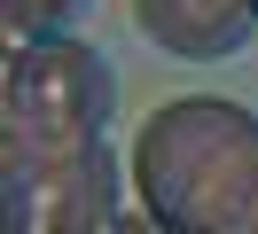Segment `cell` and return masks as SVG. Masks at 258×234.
<instances>
[{
    "label": "cell",
    "mask_w": 258,
    "mask_h": 234,
    "mask_svg": "<svg viewBox=\"0 0 258 234\" xmlns=\"http://www.w3.org/2000/svg\"><path fill=\"white\" fill-rule=\"evenodd\" d=\"M117 156L102 133L0 125V226L8 234H110L117 226Z\"/></svg>",
    "instance_id": "obj_2"
},
{
    "label": "cell",
    "mask_w": 258,
    "mask_h": 234,
    "mask_svg": "<svg viewBox=\"0 0 258 234\" xmlns=\"http://www.w3.org/2000/svg\"><path fill=\"white\" fill-rule=\"evenodd\" d=\"M133 180L180 234H258V117L219 94H180L141 125Z\"/></svg>",
    "instance_id": "obj_1"
},
{
    "label": "cell",
    "mask_w": 258,
    "mask_h": 234,
    "mask_svg": "<svg viewBox=\"0 0 258 234\" xmlns=\"http://www.w3.org/2000/svg\"><path fill=\"white\" fill-rule=\"evenodd\" d=\"M133 24L149 47H164L180 62H219L250 39L258 0H133Z\"/></svg>",
    "instance_id": "obj_4"
},
{
    "label": "cell",
    "mask_w": 258,
    "mask_h": 234,
    "mask_svg": "<svg viewBox=\"0 0 258 234\" xmlns=\"http://www.w3.org/2000/svg\"><path fill=\"white\" fill-rule=\"evenodd\" d=\"M117 117V70L86 39H39L16 47L0 70V125H47V133H110Z\"/></svg>",
    "instance_id": "obj_3"
},
{
    "label": "cell",
    "mask_w": 258,
    "mask_h": 234,
    "mask_svg": "<svg viewBox=\"0 0 258 234\" xmlns=\"http://www.w3.org/2000/svg\"><path fill=\"white\" fill-rule=\"evenodd\" d=\"M110 234H180V226H164V218H157V211L141 203V211H125V218H117Z\"/></svg>",
    "instance_id": "obj_6"
},
{
    "label": "cell",
    "mask_w": 258,
    "mask_h": 234,
    "mask_svg": "<svg viewBox=\"0 0 258 234\" xmlns=\"http://www.w3.org/2000/svg\"><path fill=\"white\" fill-rule=\"evenodd\" d=\"M71 16H79V0H0V24H8V39H16V47L63 39Z\"/></svg>",
    "instance_id": "obj_5"
}]
</instances>
